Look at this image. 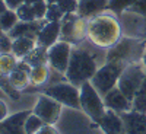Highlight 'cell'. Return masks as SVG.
<instances>
[{"label": "cell", "instance_id": "1", "mask_svg": "<svg viewBox=\"0 0 146 134\" xmlns=\"http://www.w3.org/2000/svg\"><path fill=\"white\" fill-rule=\"evenodd\" d=\"M107 61V51L94 45L89 40L78 45H73L69 69L66 71V80L80 88V84L94 77L104 63Z\"/></svg>", "mask_w": 146, "mask_h": 134}, {"label": "cell", "instance_id": "2", "mask_svg": "<svg viewBox=\"0 0 146 134\" xmlns=\"http://www.w3.org/2000/svg\"><path fill=\"white\" fill-rule=\"evenodd\" d=\"M123 38V28L115 13L108 9L88 19V40L100 48L108 50Z\"/></svg>", "mask_w": 146, "mask_h": 134}, {"label": "cell", "instance_id": "3", "mask_svg": "<svg viewBox=\"0 0 146 134\" xmlns=\"http://www.w3.org/2000/svg\"><path fill=\"white\" fill-rule=\"evenodd\" d=\"M145 47V40L123 35V38L114 47L107 50V61H120L124 64L142 61Z\"/></svg>", "mask_w": 146, "mask_h": 134}, {"label": "cell", "instance_id": "4", "mask_svg": "<svg viewBox=\"0 0 146 134\" xmlns=\"http://www.w3.org/2000/svg\"><path fill=\"white\" fill-rule=\"evenodd\" d=\"M79 89H80V109L98 124V121L102 118V115L107 111L104 98L95 89L91 80L82 83Z\"/></svg>", "mask_w": 146, "mask_h": 134}, {"label": "cell", "instance_id": "5", "mask_svg": "<svg viewBox=\"0 0 146 134\" xmlns=\"http://www.w3.org/2000/svg\"><path fill=\"white\" fill-rule=\"evenodd\" d=\"M126 66L127 64L120 63V61H105L98 70H96V73L91 79V82L95 86V89L101 93L102 98L113 88L117 86L120 75L123 73Z\"/></svg>", "mask_w": 146, "mask_h": 134}, {"label": "cell", "instance_id": "6", "mask_svg": "<svg viewBox=\"0 0 146 134\" xmlns=\"http://www.w3.org/2000/svg\"><path fill=\"white\" fill-rule=\"evenodd\" d=\"M62 22V35L60 40L78 45L88 40V18L78 13H66Z\"/></svg>", "mask_w": 146, "mask_h": 134}, {"label": "cell", "instance_id": "7", "mask_svg": "<svg viewBox=\"0 0 146 134\" xmlns=\"http://www.w3.org/2000/svg\"><path fill=\"white\" fill-rule=\"evenodd\" d=\"M145 73H146V67L142 61L137 63H130L124 67L123 73L120 75L117 88L123 92L127 98L133 102L135 96L140 88V84L145 79Z\"/></svg>", "mask_w": 146, "mask_h": 134}, {"label": "cell", "instance_id": "8", "mask_svg": "<svg viewBox=\"0 0 146 134\" xmlns=\"http://www.w3.org/2000/svg\"><path fill=\"white\" fill-rule=\"evenodd\" d=\"M42 93L51 96V98H54L64 106L80 109V89L70 82L67 83L60 82V83L50 84L48 88L42 90Z\"/></svg>", "mask_w": 146, "mask_h": 134}, {"label": "cell", "instance_id": "9", "mask_svg": "<svg viewBox=\"0 0 146 134\" xmlns=\"http://www.w3.org/2000/svg\"><path fill=\"white\" fill-rule=\"evenodd\" d=\"M73 45L66 41H57L54 45L48 48V66L54 71L62 73L66 76V71L69 69L70 57H72Z\"/></svg>", "mask_w": 146, "mask_h": 134}, {"label": "cell", "instance_id": "10", "mask_svg": "<svg viewBox=\"0 0 146 134\" xmlns=\"http://www.w3.org/2000/svg\"><path fill=\"white\" fill-rule=\"evenodd\" d=\"M62 106L63 105L58 101H56L54 98H51V96H48L45 93H41L34 106V114L38 115L45 124L54 125L60 118V114H62Z\"/></svg>", "mask_w": 146, "mask_h": 134}, {"label": "cell", "instance_id": "11", "mask_svg": "<svg viewBox=\"0 0 146 134\" xmlns=\"http://www.w3.org/2000/svg\"><path fill=\"white\" fill-rule=\"evenodd\" d=\"M118 19L123 28V35L140 40L146 38V16L131 10H126L118 16Z\"/></svg>", "mask_w": 146, "mask_h": 134}, {"label": "cell", "instance_id": "12", "mask_svg": "<svg viewBox=\"0 0 146 134\" xmlns=\"http://www.w3.org/2000/svg\"><path fill=\"white\" fill-rule=\"evenodd\" d=\"M124 124V134H146V112L130 109L120 114Z\"/></svg>", "mask_w": 146, "mask_h": 134}, {"label": "cell", "instance_id": "13", "mask_svg": "<svg viewBox=\"0 0 146 134\" xmlns=\"http://www.w3.org/2000/svg\"><path fill=\"white\" fill-rule=\"evenodd\" d=\"M60 35H62V22L47 20L36 35V42H38V45L50 48L57 41H60Z\"/></svg>", "mask_w": 146, "mask_h": 134}, {"label": "cell", "instance_id": "14", "mask_svg": "<svg viewBox=\"0 0 146 134\" xmlns=\"http://www.w3.org/2000/svg\"><path fill=\"white\" fill-rule=\"evenodd\" d=\"M104 104L108 109H113V111H115L118 114H123V112H127L130 109H133V102L117 86L113 88L104 96Z\"/></svg>", "mask_w": 146, "mask_h": 134}, {"label": "cell", "instance_id": "15", "mask_svg": "<svg viewBox=\"0 0 146 134\" xmlns=\"http://www.w3.org/2000/svg\"><path fill=\"white\" fill-rule=\"evenodd\" d=\"M29 114V111H19L9 115L0 123V134H27L25 121Z\"/></svg>", "mask_w": 146, "mask_h": 134}, {"label": "cell", "instance_id": "16", "mask_svg": "<svg viewBox=\"0 0 146 134\" xmlns=\"http://www.w3.org/2000/svg\"><path fill=\"white\" fill-rule=\"evenodd\" d=\"M98 125L105 134H124L123 118H121L118 112L113 111V109L107 108L105 114L98 121Z\"/></svg>", "mask_w": 146, "mask_h": 134}, {"label": "cell", "instance_id": "17", "mask_svg": "<svg viewBox=\"0 0 146 134\" xmlns=\"http://www.w3.org/2000/svg\"><path fill=\"white\" fill-rule=\"evenodd\" d=\"M47 22V19H40V20H32V22H23L19 20L15 28L12 29L9 34V36L12 40L19 38V36H31V38L36 40V35H38L40 29L42 28V25Z\"/></svg>", "mask_w": 146, "mask_h": 134}, {"label": "cell", "instance_id": "18", "mask_svg": "<svg viewBox=\"0 0 146 134\" xmlns=\"http://www.w3.org/2000/svg\"><path fill=\"white\" fill-rule=\"evenodd\" d=\"M31 69L32 67L28 63H25L23 60H21L18 67L7 76L10 84L16 90H23V89H27L31 84V80H29V71H31Z\"/></svg>", "mask_w": 146, "mask_h": 134}, {"label": "cell", "instance_id": "19", "mask_svg": "<svg viewBox=\"0 0 146 134\" xmlns=\"http://www.w3.org/2000/svg\"><path fill=\"white\" fill-rule=\"evenodd\" d=\"M107 7H108V0H79L78 15L89 19L107 10Z\"/></svg>", "mask_w": 146, "mask_h": 134}, {"label": "cell", "instance_id": "20", "mask_svg": "<svg viewBox=\"0 0 146 134\" xmlns=\"http://www.w3.org/2000/svg\"><path fill=\"white\" fill-rule=\"evenodd\" d=\"M36 45H38V42H36L35 38H31V36H19V38L13 40L12 53H13L19 60H23Z\"/></svg>", "mask_w": 146, "mask_h": 134}, {"label": "cell", "instance_id": "21", "mask_svg": "<svg viewBox=\"0 0 146 134\" xmlns=\"http://www.w3.org/2000/svg\"><path fill=\"white\" fill-rule=\"evenodd\" d=\"M51 67L48 64H40V66H34L29 71V80L32 86H42L48 82L51 76Z\"/></svg>", "mask_w": 146, "mask_h": 134}, {"label": "cell", "instance_id": "22", "mask_svg": "<svg viewBox=\"0 0 146 134\" xmlns=\"http://www.w3.org/2000/svg\"><path fill=\"white\" fill-rule=\"evenodd\" d=\"M23 61L28 63L31 67L40 66V64H48V48L42 45H36L34 50L23 58Z\"/></svg>", "mask_w": 146, "mask_h": 134}, {"label": "cell", "instance_id": "23", "mask_svg": "<svg viewBox=\"0 0 146 134\" xmlns=\"http://www.w3.org/2000/svg\"><path fill=\"white\" fill-rule=\"evenodd\" d=\"M19 64V58L13 53H0V75L9 76Z\"/></svg>", "mask_w": 146, "mask_h": 134}, {"label": "cell", "instance_id": "24", "mask_svg": "<svg viewBox=\"0 0 146 134\" xmlns=\"http://www.w3.org/2000/svg\"><path fill=\"white\" fill-rule=\"evenodd\" d=\"M18 22H19V16L16 13V10L13 9H7L3 13H0V26H2L5 32H10Z\"/></svg>", "mask_w": 146, "mask_h": 134}, {"label": "cell", "instance_id": "25", "mask_svg": "<svg viewBox=\"0 0 146 134\" xmlns=\"http://www.w3.org/2000/svg\"><path fill=\"white\" fill-rule=\"evenodd\" d=\"M133 109L140 111V112H146V73H145V79L135 96V99H133Z\"/></svg>", "mask_w": 146, "mask_h": 134}, {"label": "cell", "instance_id": "26", "mask_svg": "<svg viewBox=\"0 0 146 134\" xmlns=\"http://www.w3.org/2000/svg\"><path fill=\"white\" fill-rule=\"evenodd\" d=\"M136 0H108V10L120 16L121 13H124L126 10H129Z\"/></svg>", "mask_w": 146, "mask_h": 134}, {"label": "cell", "instance_id": "27", "mask_svg": "<svg viewBox=\"0 0 146 134\" xmlns=\"http://www.w3.org/2000/svg\"><path fill=\"white\" fill-rule=\"evenodd\" d=\"M16 13L19 16V20H23V22H32V20H40L36 18V13H35V9H34V5L32 3H25L16 9Z\"/></svg>", "mask_w": 146, "mask_h": 134}, {"label": "cell", "instance_id": "28", "mask_svg": "<svg viewBox=\"0 0 146 134\" xmlns=\"http://www.w3.org/2000/svg\"><path fill=\"white\" fill-rule=\"evenodd\" d=\"M44 124H45V123H44V121H42L38 115L34 114V112H31V114L28 115L27 121H25V131H27V134H35Z\"/></svg>", "mask_w": 146, "mask_h": 134}, {"label": "cell", "instance_id": "29", "mask_svg": "<svg viewBox=\"0 0 146 134\" xmlns=\"http://www.w3.org/2000/svg\"><path fill=\"white\" fill-rule=\"evenodd\" d=\"M64 16L63 10L60 9V6L57 3H51L48 5V9H47V15H45V19L47 20H62Z\"/></svg>", "mask_w": 146, "mask_h": 134}, {"label": "cell", "instance_id": "30", "mask_svg": "<svg viewBox=\"0 0 146 134\" xmlns=\"http://www.w3.org/2000/svg\"><path fill=\"white\" fill-rule=\"evenodd\" d=\"M57 5L63 10V13H78L79 0H58Z\"/></svg>", "mask_w": 146, "mask_h": 134}, {"label": "cell", "instance_id": "31", "mask_svg": "<svg viewBox=\"0 0 146 134\" xmlns=\"http://www.w3.org/2000/svg\"><path fill=\"white\" fill-rule=\"evenodd\" d=\"M12 44H13V40L9 36L7 32L0 35V53H12Z\"/></svg>", "mask_w": 146, "mask_h": 134}, {"label": "cell", "instance_id": "32", "mask_svg": "<svg viewBox=\"0 0 146 134\" xmlns=\"http://www.w3.org/2000/svg\"><path fill=\"white\" fill-rule=\"evenodd\" d=\"M129 10L136 12V13H139V15L146 16V0H136L135 5H133Z\"/></svg>", "mask_w": 146, "mask_h": 134}, {"label": "cell", "instance_id": "33", "mask_svg": "<svg viewBox=\"0 0 146 134\" xmlns=\"http://www.w3.org/2000/svg\"><path fill=\"white\" fill-rule=\"evenodd\" d=\"M35 134H60L57 128L53 127V124H44Z\"/></svg>", "mask_w": 146, "mask_h": 134}, {"label": "cell", "instance_id": "34", "mask_svg": "<svg viewBox=\"0 0 146 134\" xmlns=\"http://www.w3.org/2000/svg\"><path fill=\"white\" fill-rule=\"evenodd\" d=\"M7 117H9V108H7L5 99L0 98V123H2V121H5Z\"/></svg>", "mask_w": 146, "mask_h": 134}, {"label": "cell", "instance_id": "35", "mask_svg": "<svg viewBox=\"0 0 146 134\" xmlns=\"http://www.w3.org/2000/svg\"><path fill=\"white\" fill-rule=\"evenodd\" d=\"M6 5H7V7H9V9L16 10L19 6L25 5V0H6Z\"/></svg>", "mask_w": 146, "mask_h": 134}, {"label": "cell", "instance_id": "36", "mask_svg": "<svg viewBox=\"0 0 146 134\" xmlns=\"http://www.w3.org/2000/svg\"><path fill=\"white\" fill-rule=\"evenodd\" d=\"M7 5H6V0H0V13H3L5 10H7Z\"/></svg>", "mask_w": 146, "mask_h": 134}, {"label": "cell", "instance_id": "37", "mask_svg": "<svg viewBox=\"0 0 146 134\" xmlns=\"http://www.w3.org/2000/svg\"><path fill=\"white\" fill-rule=\"evenodd\" d=\"M146 44V42H145ZM142 63L145 64V67H146V47H145V53H143V57H142Z\"/></svg>", "mask_w": 146, "mask_h": 134}, {"label": "cell", "instance_id": "38", "mask_svg": "<svg viewBox=\"0 0 146 134\" xmlns=\"http://www.w3.org/2000/svg\"><path fill=\"white\" fill-rule=\"evenodd\" d=\"M45 2H47L48 5H51V3H57V2H58V0H45Z\"/></svg>", "mask_w": 146, "mask_h": 134}, {"label": "cell", "instance_id": "39", "mask_svg": "<svg viewBox=\"0 0 146 134\" xmlns=\"http://www.w3.org/2000/svg\"><path fill=\"white\" fill-rule=\"evenodd\" d=\"M5 95H6V93H5V92L2 90V88H0V98H3V96H5Z\"/></svg>", "mask_w": 146, "mask_h": 134}, {"label": "cell", "instance_id": "40", "mask_svg": "<svg viewBox=\"0 0 146 134\" xmlns=\"http://www.w3.org/2000/svg\"><path fill=\"white\" fill-rule=\"evenodd\" d=\"M3 32H5V31H3V29H2V26H0V35H2V34H3Z\"/></svg>", "mask_w": 146, "mask_h": 134}]
</instances>
